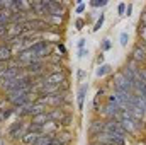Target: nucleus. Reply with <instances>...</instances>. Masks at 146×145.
Masks as SVG:
<instances>
[{
    "instance_id": "1",
    "label": "nucleus",
    "mask_w": 146,
    "mask_h": 145,
    "mask_svg": "<svg viewBox=\"0 0 146 145\" xmlns=\"http://www.w3.org/2000/svg\"><path fill=\"white\" fill-rule=\"evenodd\" d=\"M27 123H29V119H21V118H17V119H15L14 123H10L9 128H7V138H9L10 142H21L22 137L27 133Z\"/></svg>"
},
{
    "instance_id": "2",
    "label": "nucleus",
    "mask_w": 146,
    "mask_h": 145,
    "mask_svg": "<svg viewBox=\"0 0 146 145\" xmlns=\"http://www.w3.org/2000/svg\"><path fill=\"white\" fill-rule=\"evenodd\" d=\"M110 77H112V82H110L112 91H119V92H134L133 84L121 73V70H115Z\"/></svg>"
},
{
    "instance_id": "3",
    "label": "nucleus",
    "mask_w": 146,
    "mask_h": 145,
    "mask_svg": "<svg viewBox=\"0 0 146 145\" xmlns=\"http://www.w3.org/2000/svg\"><path fill=\"white\" fill-rule=\"evenodd\" d=\"M129 60H133L136 65L139 67H146V44H143L141 41H136L127 55Z\"/></svg>"
},
{
    "instance_id": "4",
    "label": "nucleus",
    "mask_w": 146,
    "mask_h": 145,
    "mask_svg": "<svg viewBox=\"0 0 146 145\" xmlns=\"http://www.w3.org/2000/svg\"><path fill=\"white\" fill-rule=\"evenodd\" d=\"M31 51L36 55L39 60H48V56H49L51 53H54L53 44H51V43H48V41H44V39L36 41V43L31 46Z\"/></svg>"
},
{
    "instance_id": "5",
    "label": "nucleus",
    "mask_w": 146,
    "mask_h": 145,
    "mask_svg": "<svg viewBox=\"0 0 146 145\" xmlns=\"http://www.w3.org/2000/svg\"><path fill=\"white\" fill-rule=\"evenodd\" d=\"M66 79H70V70H68V67H65L63 72H49L46 77H44V82H46V85L60 87Z\"/></svg>"
},
{
    "instance_id": "6",
    "label": "nucleus",
    "mask_w": 146,
    "mask_h": 145,
    "mask_svg": "<svg viewBox=\"0 0 146 145\" xmlns=\"http://www.w3.org/2000/svg\"><path fill=\"white\" fill-rule=\"evenodd\" d=\"M104 128H106V119H102L100 116H94L88 123V128H87V133H88V140L104 133Z\"/></svg>"
},
{
    "instance_id": "7",
    "label": "nucleus",
    "mask_w": 146,
    "mask_h": 145,
    "mask_svg": "<svg viewBox=\"0 0 146 145\" xmlns=\"http://www.w3.org/2000/svg\"><path fill=\"white\" fill-rule=\"evenodd\" d=\"M104 132H107V133H114V135H119V137H122V138H129L127 132L121 126V123H119L117 119H106V128H104Z\"/></svg>"
},
{
    "instance_id": "8",
    "label": "nucleus",
    "mask_w": 146,
    "mask_h": 145,
    "mask_svg": "<svg viewBox=\"0 0 146 145\" xmlns=\"http://www.w3.org/2000/svg\"><path fill=\"white\" fill-rule=\"evenodd\" d=\"M87 92H88V84H80L78 89H76V109L78 113L83 111V106H85V97H87Z\"/></svg>"
},
{
    "instance_id": "9",
    "label": "nucleus",
    "mask_w": 146,
    "mask_h": 145,
    "mask_svg": "<svg viewBox=\"0 0 146 145\" xmlns=\"http://www.w3.org/2000/svg\"><path fill=\"white\" fill-rule=\"evenodd\" d=\"M15 58V53H14V50L9 46V44H5V43H2L0 41V63H10L12 60Z\"/></svg>"
},
{
    "instance_id": "10",
    "label": "nucleus",
    "mask_w": 146,
    "mask_h": 145,
    "mask_svg": "<svg viewBox=\"0 0 146 145\" xmlns=\"http://www.w3.org/2000/svg\"><path fill=\"white\" fill-rule=\"evenodd\" d=\"M73 135L70 130H60L56 133V144L58 145H72Z\"/></svg>"
},
{
    "instance_id": "11",
    "label": "nucleus",
    "mask_w": 146,
    "mask_h": 145,
    "mask_svg": "<svg viewBox=\"0 0 146 145\" xmlns=\"http://www.w3.org/2000/svg\"><path fill=\"white\" fill-rule=\"evenodd\" d=\"M66 114V111L63 108H53L48 111V116H49V121H53V123H60L61 121V118Z\"/></svg>"
},
{
    "instance_id": "12",
    "label": "nucleus",
    "mask_w": 146,
    "mask_h": 145,
    "mask_svg": "<svg viewBox=\"0 0 146 145\" xmlns=\"http://www.w3.org/2000/svg\"><path fill=\"white\" fill-rule=\"evenodd\" d=\"M73 123H75V114L70 113V111H66V114L61 118V121H60L58 125H60L61 130H70V128L73 126Z\"/></svg>"
},
{
    "instance_id": "13",
    "label": "nucleus",
    "mask_w": 146,
    "mask_h": 145,
    "mask_svg": "<svg viewBox=\"0 0 146 145\" xmlns=\"http://www.w3.org/2000/svg\"><path fill=\"white\" fill-rule=\"evenodd\" d=\"M112 73H114L112 65H110V63H104V65L97 67V70H95V77H97V79H104V77L112 75Z\"/></svg>"
},
{
    "instance_id": "14",
    "label": "nucleus",
    "mask_w": 146,
    "mask_h": 145,
    "mask_svg": "<svg viewBox=\"0 0 146 145\" xmlns=\"http://www.w3.org/2000/svg\"><path fill=\"white\" fill-rule=\"evenodd\" d=\"M41 135H37V133H33V132H27L24 137H22V140H21V145H34L37 142V138H39Z\"/></svg>"
},
{
    "instance_id": "15",
    "label": "nucleus",
    "mask_w": 146,
    "mask_h": 145,
    "mask_svg": "<svg viewBox=\"0 0 146 145\" xmlns=\"http://www.w3.org/2000/svg\"><path fill=\"white\" fill-rule=\"evenodd\" d=\"M29 121H31V123H36V125H41V126H44L46 123H49L48 111H46V113H41V114H36V116H33Z\"/></svg>"
},
{
    "instance_id": "16",
    "label": "nucleus",
    "mask_w": 146,
    "mask_h": 145,
    "mask_svg": "<svg viewBox=\"0 0 146 145\" xmlns=\"http://www.w3.org/2000/svg\"><path fill=\"white\" fill-rule=\"evenodd\" d=\"M46 111H49V108H48L46 104H41V103H33L31 118H33V116H36V114H41V113H46ZM31 118H29V119H31Z\"/></svg>"
},
{
    "instance_id": "17",
    "label": "nucleus",
    "mask_w": 146,
    "mask_h": 145,
    "mask_svg": "<svg viewBox=\"0 0 146 145\" xmlns=\"http://www.w3.org/2000/svg\"><path fill=\"white\" fill-rule=\"evenodd\" d=\"M12 22V12L10 10H0V26H9Z\"/></svg>"
},
{
    "instance_id": "18",
    "label": "nucleus",
    "mask_w": 146,
    "mask_h": 145,
    "mask_svg": "<svg viewBox=\"0 0 146 145\" xmlns=\"http://www.w3.org/2000/svg\"><path fill=\"white\" fill-rule=\"evenodd\" d=\"M104 22H106V14H104V12H100V15L97 17V21H95V22H94V26H92V33L100 31V29H102V26H104Z\"/></svg>"
},
{
    "instance_id": "19",
    "label": "nucleus",
    "mask_w": 146,
    "mask_h": 145,
    "mask_svg": "<svg viewBox=\"0 0 146 145\" xmlns=\"http://www.w3.org/2000/svg\"><path fill=\"white\" fill-rule=\"evenodd\" d=\"M99 15H100V12H97L95 9H92V10H88V12H87V17H83V19H85V22H87V24H94V22L97 21V17H99Z\"/></svg>"
},
{
    "instance_id": "20",
    "label": "nucleus",
    "mask_w": 146,
    "mask_h": 145,
    "mask_svg": "<svg viewBox=\"0 0 146 145\" xmlns=\"http://www.w3.org/2000/svg\"><path fill=\"white\" fill-rule=\"evenodd\" d=\"M110 48H112V39H110V38H104V39L100 41L99 51H102V53H107Z\"/></svg>"
},
{
    "instance_id": "21",
    "label": "nucleus",
    "mask_w": 146,
    "mask_h": 145,
    "mask_svg": "<svg viewBox=\"0 0 146 145\" xmlns=\"http://www.w3.org/2000/svg\"><path fill=\"white\" fill-rule=\"evenodd\" d=\"M136 34H138V41H141L143 44H146V26H139L138 24Z\"/></svg>"
},
{
    "instance_id": "22",
    "label": "nucleus",
    "mask_w": 146,
    "mask_h": 145,
    "mask_svg": "<svg viewBox=\"0 0 146 145\" xmlns=\"http://www.w3.org/2000/svg\"><path fill=\"white\" fill-rule=\"evenodd\" d=\"M107 3H109L107 0H92L88 5H90V9H95V10H97V9H104Z\"/></svg>"
},
{
    "instance_id": "23",
    "label": "nucleus",
    "mask_w": 146,
    "mask_h": 145,
    "mask_svg": "<svg viewBox=\"0 0 146 145\" xmlns=\"http://www.w3.org/2000/svg\"><path fill=\"white\" fill-rule=\"evenodd\" d=\"M85 12H87V3H85V2L76 3V5H75V9H73V14H76L78 17H80L82 14H85Z\"/></svg>"
},
{
    "instance_id": "24",
    "label": "nucleus",
    "mask_w": 146,
    "mask_h": 145,
    "mask_svg": "<svg viewBox=\"0 0 146 145\" xmlns=\"http://www.w3.org/2000/svg\"><path fill=\"white\" fill-rule=\"evenodd\" d=\"M54 46H56V53L66 58V55H68V50H66V46H65V43H63V41H60V43H56Z\"/></svg>"
},
{
    "instance_id": "25",
    "label": "nucleus",
    "mask_w": 146,
    "mask_h": 145,
    "mask_svg": "<svg viewBox=\"0 0 146 145\" xmlns=\"http://www.w3.org/2000/svg\"><path fill=\"white\" fill-rule=\"evenodd\" d=\"M119 43H121L122 48H127V44H129V33L122 31V33L119 34Z\"/></svg>"
},
{
    "instance_id": "26",
    "label": "nucleus",
    "mask_w": 146,
    "mask_h": 145,
    "mask_svg": "<svg viewBox=\"0 0 146 145\" xmlns=\"http://www.w3.org/2000/svg\"><path fill=\"white\" fill-rule=\"evenodd\" d=\"M73 26H75V29H76V31H83V28L87 26V22H85V19H83V17H76Z\"/></svg>"
},
{
    "instance_id": "27",
    "label": "nucleus",
    "mask_w": 146,
    "mask_h": 145,
    "mask_svg": "<svg viewBox=\"0 0 146 145\" xmlns=\"http://www.w3.org/2000/svg\"><path fill=\"white\" fill-rule=\"evenodd\" d=\"M124 14H126V2H121L117 5V17H124Z\"/></svg>"
},
{
    "instance_id": "28",
    "label": "nucleus",
    "mask_w": 146,
    "mask_h": 145,
    "mask_svg": "<svg viewBox=\"0 0 146 145\" xmlns=\"http://www.w3.org/2000/svg\"><path fill=\"white\" fill-rule=\"evenodd\" d=\"M95 63H97V67H100V65H104V63H106V55H104L102 51H99V53H97Z\"/></svg>"
},
{
    "instance_id": "29",
    "label": "nucleus",
    "mask_w": 146,
    "mask_h": 145,
    "mask_svg": "<svg viewBox=\"0 0 146 145\" xmlns=\"http://www.w3.org/2000/svg\"><path fill=\"white\" fill-rule=\"evenodd\" d=\"M85 77H87V72H85L83 68H78V70H76V80H78V82L83 84V79H85Z\"/></svg>"
},
{
    "instance_id": "30",
    "label": "nucleus",
    "mask_w": 146,
    "mask_h": 145,
    "mask_svg": "<svg viewBox=\"0 0 146 145\" xmlns=\"http://www.w3.org/2000/svg\"><path fill=\"white\" fill-rule=\"evenodd\" d=\"M139 26H146V7H143V10H141V14H139V22H138Z\"/></svg>"
},
{
    "instance_id": "31",
    "label": "nucleus",
    "mask_w": 146,
    "mask_h": 145,
    "mask_svg": "<svg viewBox=\"0 0 146 145\" xmlns=\"http://www.w3.org/2000/svg\"><path fill=\"white\" fill-rule=\"evenodd\" d=\"M133 9H134V5L129 2V3H126V14H124V17H131L133 15Z\"/></svg>"
},
{
    "instance_id": "32",
    "label": "nucleus",
    "mask_w": 146,
    "mask_h": 145,
    "mask_svg": "<svg viewBox=\"0 0 146 145\" xmlns=\"http://www.w3.org/2000/svg\"><path fill=\"white\" fill-rule=\"evenodd\" d=\"M87 55H88V48H82V50H78L76 58H78V60H82V58H85Z\"/></svg>"
},
{
    "instance_id": "33",
    "label": "nucleus",
    "mask_w": 146,
    "mask_h": 145,
    "mask_svg": "<svg viewBox=\"0 0 146 145\" xmlns=\"http://www.w3.org/2000/svg\"><path fill=\"white\" fill-rule=\"evenodd\" d=\"M85 46H87V39H85V38H80L78 43H76V48L82 50V48H85Z\"/></svg>"
},
{
    "instance_id": "34",
    "label": "nucleus",
    "mask_w": 146,
    "mask_h": 145,
    "mask_svg": "<svg viewBox=\"0 0 146 145\" xmlns=\"http://www.w3.org/2000/svg\"><path fill=\"white\" fill-rule=\"evenodd\" d=\"M139 79L146 84V67H141V68H139Z\"/></svg>"
},
{
    "instance_id": "35",
    "label": "nucleus",
    "mask_w": 146,
    "mask_h": 145,
    "mask_svg": "<svg viewBox=\"0 0 146 145\" xmlns=\"http://www.w3.org/2000/svg\"><path fill=\"white\" fill-rule=\"evenodd\" d=\"M5 121H7V116H5V111H3V109H0V125H2V123H5Z\"/></svg>"
},
{
    "instance_id": "36",
    "label": "nucleus",
    "mask_w": 146,
    "mask_h": 145,
    "mask_svg": "<svg viewBox=\"0 0 146 145\" xmlns=\"http://www.w3.org/2000/svg\"><path fill=\"white\" fill-rule=\"evenodd\" d=\"M88 145H100V144H97L95 140H88Z\"/></svg>"
},
{
    "instance_id": "37",
    "label": "nucleus",
    "mask_w": 146,
    "mask_h": 145,
    "mask_svg": "<svg viewBox=\"0 0 146 145\" xmlns=\"http://www.w3.org/2000/svg\"><path fill=\"white\" fill-rule=\"evenodd\" d=\"M0 82H2V80H0Z\"/></svg>"
}]
</instances>
